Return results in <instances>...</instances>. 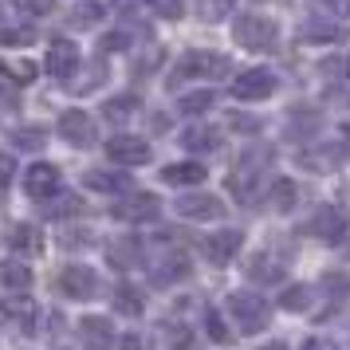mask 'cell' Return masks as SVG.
<instances>
[{
    "mask_svg": "<svg viewBox=\"0 0 350 350\" xmlns=\"http://www.w3.org/2000/svg\"><path fill=\"white\" fill-rule=\"evenodd\" d=\"M228 126H244V134H256L260 122L256 118H244V114H228Z\"/></svg>",
    "mask_w": 350,
    "mask_h": 350,
    "instance_id": "f6af8a7d",
    "label": "cell"
},
{
    "mask_svg": "<svg viewBox=\"0 0 350 350\" xmlns=\"http://www.w3.org/2000/svg\"><path fill=\"white\" fill-rule=\"evenodd\" d=\"M158 213H161V201L154 193H142V189L126 193V197L114 201V208H111V217L122 221V224H146V221H154Z\"/></svg>",
    "mask_w": 350,
    "mask_h": 350,
    "instance_id": "8992f818",
    "label": "cell"
},
{
    "mask_svg": "<svg viewBox=\"0 0 350 350\" xmlns=\"http://www.w3.org/2000/svg\"><path fill=\"white\" fill-rule=\"evenodd\" d=\"M323 8L331 16H350V0H323Z\"/></svg>",
    "mask_w": 350,
    "mask_h": 350,
    "instance_id": "bcb514c9",
    "label": "cell"
},
{
    "mask_svg": "<svg viewBox=\"0 0 350 350\" xmlns=\"http://www.w3.org/2000/svg\"><path fill=\"white\" fill-rule=\"evenodd\" d=\"M0 79L28 87V83L40 79V64H32V59H0Z\"/></svg>",
    "mask_w": 350,
    "mask_h": 350,
    "instance_id": "484cf974",
    "label": "cell"
},
{
    "mask_svg": "<svg viewBox=\"0 0 350 350\" xmlns=\"http://www.w3.org/2000/svg\"><path fill=\"white\" fill-rule=\"evenodd\" d=\"M295 201H299V189H295L291 177H275V181L268 185V205L275 208V213H287Z\"/></svg>",
    "mask_w": 350,
    "mask_h": 350,
    "instance_id": "83f0119b",
    "label": "cell"
},
{
    "mask_svg": "<svg viewBox=\"0 0 350 350\" xmlns=\"http://www.w3.org/2000/svg\"><path fill=\"white\" fill-rule=\"evenodd\" d=\"M205 331H208V338H213V342H228V338H232V334H228V327H224V319L217 315V311H205Z\"/></svg>",
    "mask_w": 350,
    "mask_h": 350,
    "instance_id": "60d3db41",
    "label": "cell"
},
{
    "mask_svg": "<svg viewBox=\"0 0 350 350\" xmlns=\"http://www.w3.org/2000/svg\"><path fill=\"white\" fill-rule=\"evenodd\" d=\"M114 311H118V315H126V319H138L146 311V299H142V291H138V287L134 284H118L114 287Z\"/></svg>",
    "mask_w": 350,
    "mask_h": 350,
    "instance_id": "d4e9b609",
    "label": "cell"
},
{
    "mask_svg": "<svg viewBox=\"0 0 350 350\" xmlns=\"http://www.w3.org/2000/svg\"><path fill=\"white\" fill-rule=\"evenodd\" d=\"M228 71H232V59L221 55V51H185L177 59L170 83L177 87V83H185V79H224Z\"/></svg>",
    "mask_w": 350,
    "mask_h": 350,
    "instance_id": "7a4b0ae2",
    "label": "cell"
},
{
    "mask_svg": "<svg viewBox=\"0 0 350 350\" xmlns=\"http://www.w3.org/2000/svg\"><path fill=\"white\" fill-rule=\"evenodd\" d=\"M307 232L319 240H327V244H334V240L347 237V213L338 205H323L311 213V221H307Z\"/></svg>",
    "mask_w": 350,
    "mask_h": 350,
    "instance_id": "7c38bea8",
    "label": "cell"
},
{
    "mask_svg": "<svg viewBox=\"0 0 350 350\" xmlns=\"http://www.w3.org/2000/svg\"><path fill=\"white\" fill-rule=\"evenodd\" d=\"M44 205V217H51V221H67V217H83L87 213V201H83L79 193H51L48 201H40Z\"/></svg>",
    "mask_w": 350,
    "mask_h": 350,
    "instance_id": "ac0fdd59",
    "label": "cell"
},
{
    "mask_svg": "<svg viewBox=\"0 0 350 350\" xmlns=\"http://www.w3.org/2000/svg\"><path fill=\"white\" fill-rule=\"evenodd\" d=\"M271 95H275V75L268 67H248L232 79V98H240V103H260Z\"/></svg>",
    "mask_w": 350,
    "mask_h": 350,
    "instance_id": "52a82bcc",
    "label": "cell"
},
{
    "mask_svg": "<svg viewBox=\"0 0 350 350\" xmlns=\"http://www.w3.org/2000/svg\"><path fill=\"white\" fill-rule=\"evenodd\" d=\"M189 256L185 252H161V256H154V264H150V280L158 287H170V284H177V280H185L189 275Z\"/></svg>",
    "mask_w": 350,
    "mask_h": 350,
    "instance_id": "2e32d148",
    "label": "cell"
},
{
    "mask_svg": "<svg viewBox=\"0 0 350 350\" xmlns=\"http://www.w3.org/2000/svg\"><path fill=\"white\" fill-rule=\"evenodd\" d=\"M8 248L16 256H40L44 252V232H40L36 224H16V228L8 232Z\"/></svg>",
    "mask_w": 350,
    "mask_h": 350,
    "instance_id": "ffe728a7",
    "label": "cell"
},
{
    "mask_svg": "<svg viewBox=\"0 0 350 350\" xmlns=\"http://www.w3.org/2000/svg\"><path fill=\"white\" fill-rule=\"evenodd\" d=\"M232 12V0H205L201 4V20H224Z\"/></svg>",
    "mask_w": 350,
    "mask_h": 350,
    "instance_id": "7bdbcfd3",
    "label": "cell"
},
{
    "mask_svg": "<svg viewBox=\"0 0 350 350\" xmlns=\"http://www.w3.org/2000/svg\"><path fill=\"white\" fill-rule=\"evenodd\" d=\"M268 158L271 150H248L244 158L237 161V170L228 174V193L237 197L240 205H256V193H260V174L268 170Z\"/></svg>",
    "mask_w": 350,
    "mask_h": 350,
    "instance_id": "6da1fadb",
    "label": "cell"
},
{
    "mask_svg": "<svg viewBox=\"0 0 350 350\" xmlns=\"http://www.w3.org/2000/svg\"><path fill=\"white\" fill-rule=\"evenodd\" d=\"M8 4H12V8H16L20 16H48L51 8H55V0H8Z\"/></svg>",
    "mask_w": 350,
    "mask_h": 350,
    "instance_id": "74e56055",
    "label": "cell"
},
{
    "mask_svg": "<svg viewBox=\"0 0 350 350\" xmlns=\"http://www.w3.org/2000/svg\"><path fill=\"white\" fill-rule=\"evenodd\" d=\"M12 142H16V150H44L48 134L40 126H20V130H12Z\"/></svg>",
    "mask_w": 350,
    "mask_h": 350,
    "instance_id": "d6a6232c",
    "label": "cell"
},
{
    "mask_svg": "<svg viewBox=\"0 0 350 350\" xmlns=\"http://www.w3.org/2000/svg\"><path fill=\"white\" fill-rule=\"evenodd\" d=\"M248 275L260 280V284L264 280H280V264H271L268 256H256V260H248Z\"/></svg>",
    "mask_w": 350,
    "mask_h": 350,
    "instance_id": "8d00e7d4",
    "label": "cell"
},
{
    "mask_svg": "<svg viewBox=\"0 0 350 350\" xmlns=\"http://www.w3.org/2000/svg\"><path fill=\"white\" fill-rule=\"evenodd\" d=\"M165 338H170V347H174V350H197V338H193V331H189V327H181V323L165 327Z\"/></svg>",
    "mask_w": 350,
    "mask_h": 350,
    "instance_id": "f35d334b",
    "label": "cell"
},
{
    "mask_svg": "<svg viewBox=\"0 0 350 350\" xmlns=\"http://www.w3.org/2000/svg\"><path fill=\"white\" fill-rule=\"evenodd\" d=\"M55 287H59V295L64 299H75V303H87L98 295V275L87 264H71V268L59 271V280H55Z\"/></svg>",
    "mask_w": 350,
    "mask_h": 350,
    "instance_id": "5b68a950",
    "label": "cell"
},
{
    "mask_svg": "<svg viewBox=\"0 0 350 350\" xmlns=\"http://www.w3.org/2000/svg\"><path fill=\"white\" fill-rule=\"evenodd\" d=\"M323 287L331 295H350V271H323Z\"/></svg>",
    "mask_w": 350,
    "mask_h": 350,
    "instance_id": "ab89813d",
    "label": "cell"
},
{
    "mask_svg": "<svg viewBox=\"0 0 350 350\" xmlns=\"http://www.w3.org/2000/svg\"><path fill=\"white\" fill-rule=\"evenodd\" d=\"M315 303V291L307 284H291V287H284V295H280V307L284 311H307Z\"/></svg>",
    "mask_w": 350,
    "mask_h": 350,
    "instance_id": "4dcf8cb0",
    "label": "cell"
},
{
    "mask_svg": "<svg viewBox=\"0 0 350 350\" xmlns=\"http://www.w3.org/2000/svg\"><path fill=\"white\" fill-rule=\"evenodd\" d=\"M118 347H122V350H142V338H138V334H126Z\"/></svg>",
    "mask_w": 350,
    "mask_h": 350,
    "instance_id": "c3c4849f",
    "label": "cell"
},
{
    "mask_svg": "<svg viewBox=\"0 0 350 350\" xmlns=\"http://www.w3.org/2000/svg\"><path fill=\"white\" fill-rule=\"evenodd\" d=\"M12 174H16V161L8 158V154H0V193L8 189V181H12Z\"/></svg>",
    "mask_w": 350,
    "mask_h": 350,
    "instance_id": "ee69618b",
    "label": "cell"
},
{
    "mask_svg": "<svg viewBox=\"0 0 350 350\" xmlns=\"http://www.w3.org/2000/svg\"><path fill=\"white\" fill-rule=\"evenodd\" d=\"M260 350H287L284 342H268V347H260Z\"/></svg>",
    "mask_w": 350,
    "mask_h": 350,
    "instance_id": "f907efd6",
    "label": "cell"
},
{
    "mask_svg": "<svg viewBox=\"0 0 350 350\" xmlns=\"http://www.w3.org/2000/svg\"><path fill=\"white\" fill-rule=\"evenodd\" d=\"M44 71L67 83L71 75H75V71H79V48H75L71 40H51V44H48V64H44Z\"/></svg>",
    "mask_w": 350,
    "mask_h": 350,
    "instance_id": "5bb4252c",
    "label": "cell"
},
{
    "mask_svg": "<svg viewBox=\"0 0 350 350\" xmlns=\"http://www.w3.org/2000/svg\"><path fill=\"white\" fill-rule=\"evenodd\" d=\"M107 4H111V8H126L130 0H107Z\"/></svg>",
    "mask_w": 350,
    "mask_h": 350,
    "instance_id": "681fc988",
    "label": "cell"
},
{
    "mask_svg": "<svg viewBox=\"0 0 350 350\" xmlns=\"http://www.w3.org/2000/svg\"><path fill=\"white\" fill-rule=\"evenodd\" d=\"M240 244H244V232L240 228H221V232H213V237L201 240V252H205V260L213 268H224L240 252Z\"/></svg>",
    "mask_w": 350,
    "mask_h": 350,
    "instance_id": "30bf717a",
    "label": "cell"
},
{
    "mask_svg": "<svg viewBox=\"0 0 350 350\" xmlns=\"http://www.w3.org/2000/svg\"><path fill=\"white\" fill-rule=\"evenodd\" d=\"M36 32L32 28H0V48H32Z\"/></svg>",
    "mask_w": 350,
    "mask_h": 350,
    "instance_id": "e575fe53",
    "label": "cell"
},
{
    "mask_svg": "<svg viewBox=\"0 0 350 350\" xmlns=\"http://www.w3.org/2000/svg\"><path fill=\"white\" fill-rule=\"evenodd\" d=\"M107 8H111L107 0H79V4H71L67 24H71V28H95V24H103Z\"/></svg>",
    "mask_w": 350,
    "mask_h": 350,
    "instance_id": "7402d4cb",
    "label": "cell"
},
{
    "mask_svg": "<svg viewBox=\"0 0 350 350\" xmlns=\"http://www.w3.org/2000/svg\"><path fill=\"white\" fill-rule=\"evenodd\" d=\"M79 342L87 350H111L114 347V323L103 315H83L79 319Z\"/></svg>",
    "mask_w": 350,
    "mask_h": 350,
    "instance_id": "e0dca14e",
    "label": "cell"
},
{
    "mask_svg": "<svg viewBox=\"0 0 350 350\" xmlns=\"http://www.w3.org/2000/svg\"><path fill=\"white\" fill-rule=\"evenodd\" d=\"M208 177V170L201 161H177V165H165L161 170V181L165 185H201Z\"/></svg>",
    "mask_w": 350,
    "mask_h": 350,
    "instance_id": "cb8c5ba5",
    "label": "cell"
},
{
    "mask_svg": "<svg viewBox=\"0 0 350 350\" xmlns=\"http://www.w3.org/2000/svg\"><path fill=\"white\" fill-rule=\"evenodd\" d=\"M107 260H111V268H134L138 264V244L134 240H111L107 244Z\"/></svg>",
    "mask_w": 350,
    "mask_h": 350,
    "instance_id": "f546056e",
    "label": "cell"
},
{
    "mask_svg": "<svg viewBox=\"0 0 350 350\" xmlns=\"http://www.w3.org/2000/svg\"><path fill=\"white\" fill-rule=\"evenodd\" d=\"M0 287H4L8 295H28V287H32V268H28L24 260H4V264H0Z\"/></svg>",
    "mask_w": 350,
    "mask_h": 350,
    "instance_id": "d6986e66",
    "label": "cell"
},
{
    "mask_svg": "<svg viewBox=\"0 0 350 350\" xmlns=\"http://www.w3.org/2000/svg\"><path fill=\"white\" fill-rule=\"evenodd\" d=\"M64 189V177L59 170L51 165V161H32L28 165V174H24V193L32 197V201H48L51 193Z\"/></svg>",
    "mask_w": 350,
    "mask_h": 350,
    "instance_id": "ba28073f",
    "label": "cell"
},
{
    "mask_svg": "<svg viewBox=\"0 0 350 350\" xmlns=\"http://www.w3.org/2000/svg\"><path fill=\"white\" fill-rule=\"evenodd\" d=\"M83 185L91 193L126 197V193H134V177H130L126 170H87V174H83Z\"/></svg>",
    "mask_w": 350,
    "mask_h": 350,
    "instance_id": "4fadbf2b",
    "label": "cell"
},
{
    "mask_svg": "<svg viewBox=\"0 0 350 350\" xmlns=\"http://www.w3.org/2000/svg\"><path fill=\"white\" fill-rule=\"evenodd\" d=\"M213 103H217L213 91H189L177 107H181V114H205V111H213Z\"/></svg>",
    "mask_w": 350,
    "mask_h": 350,
    "instance_id": "836d02e7",
    "label": "cell"
},
{
    "mask_svg": "<svg viewBox=\"0 0 350 350\" xmlns=\"http://www.w3.org/2000/svg\"><path fill=\"white\" fill-rule=\"evenodd\" d=\"M134 111H138V95L107 98V107H103V114H107L111 122H126V118H134Z\"/></svg>",
    "mask_w": 350,
    "mask_h": 350,
    "instance_id": "1f68e13d",
    "label": "cell"
},
{
    "mask_svg": "<svg viewBox=\"0 0 350 350\" xmlns=\"http://www.w3.org/2000/svg\"><path fill=\"white\" fill-rule=\"evenodd\" d=\"M177 213L189 217V221H221L224 201L217 193H181L177 197Z\"/></svg>",
    "mask_w": 350,
    "mask_h": 350,
    "instance_id": "8fae6325",
    "label": "cell"
},
{
    "mask_svg": "<svg viewBox=\"0 0 350 350\" xmlns=\"http://www.w3.org/2000/svg\"><path fill=\"white\" fill-rule=\"evenodd\" d=\"M0 315H8V307H4V303H0Z\"/></svg>",
    "mask_w": 350,
    "mask_h": 350,
    "instance_id": "816d5d0a",
    "label": "cell"
},
{
    "mask_svg": "<svg viewBox=\"0 0 350 350\" xmlns=\"http://www.w3.org/2000/svg\"><path fill=\"white\" fill-rule=\"evenodd\" d=\"M111 79V71H107V64H91L87 71H83L79 79L71 75L67 79V87H71V95H87V91H95V87H103V83Z\"/></svg>",
    "mask_w": 350,
    "mask_h": 350,
    "instance_id": "f1b7e54d",
    "label": "cell"
},
{
    "mask_svg": "<svg viewBox=\"0 0 350 350\" xmlns=\"http://www.w3.org/2000/svg\"><path fill=\"white\" fill-rule=\"evenodd\" d=\"M338 161H342V146H323V150H303L299 154V165L311 174H331V170H338Z\"/></svg>",
    "mask_w": 350,
    "mask_h": 350,
    "instance_id": "44dd1931",
    "label": "cell"
},
{
    "mask_svg": "<svg viewBox=\"0 0 350 350\" xmlns=\"http://www.w3.org/2000/svg\"><path fill=\"white\" fill-rule=\"evenodd\" d=\"M130 44H134L130 32H107L103 40H98V51H126Z\"/></svg>",
    "mask_w": 350,
    "mask_h": 350,
    "instance_id": "b9f144b4",
    "label": "cell"
},
{
    "mask_svg": "<svg viewBox=\"0 0 350 350\" xmlns=\"http://www.w3.org/2000/svg\"><path fill=\"white\" fill-rule=\"evenodd\" d=\"M303 350H338L331 342V338H307V342H303Z\"/></svg>",
    "mask_w": 350,
    "mask_h": 350,
    "instance_id": "7dc6e473",
    "label": "cell"
},
{
    "mask_svg": "<svg viewBox=\"0 0 350 350\" xmlns=\"http://www.w3.org/2000/svg\"><path fill=\"white\" fill-rule=\"evenodd\" d=\"M150 4V12L161 20H181L185 16V0H146Z\"/></svg>",
    "mask_w": 350,
    "mask_h": 350,
    "instance_id": "d590c367",
    "label": "cell"
},
{
    "mask_svg": "<svg viewBox=\"0 0 350 350\" xmlns=\"http://www.w3.org/2000/svg\"><path fill=\"white\" fill-rule=\"evenodd\" d=\"M181 146L189 154H213L221 146V130L217 126H189V130H181Z\"/></svg>",
    "mask_w": 350,
    "mask_h": 350,
    "instance_id": "603a6c76",
    "label": "cell"
},
{
    "mask_svg": "<svg viewBox=\"0 0 350 350\" xmlns=\"http://www.w3.org/2000/svg\"><path fill=\"white\" fill-rule=\"evenodd\" d=\"M299 36L303 40H307V44H338V40H342V28H338V24H331V20H307V24H303L299 28Z\"/></svg>",
    "mask_w": 350,
    "mask_h": 350,
    "instance_id": "4316f807",
    "label": "cell"
},
{
    "mask_svg": "<svg viewBox=\"0 0 350 350\" xmlns=\"http://www.w3.org/2000/svg\"><path fill=\"white\" fill-rule=\"evenodd\" d=\"M347 260H350V252H347Z\"/></svg>",
    "mask_w": 350,
    "mask_h": 350,
    "instance_id": "f5cc1de1",
    "label": "cell"
},
{
    "mask_svg": "<svg viewBox=\"0 0 350 350\" xmlns=\"http://www.w3.org/2000/svg\"><path fill=\"white\" fill-rule=\"evenodd\" d=\"M224 307H228V315L237 319L240 334H260L271 323V307L260 291H232Z\"/></svg>",
    "mask_w": 350,
    "mask_h": 350,
    "instance_id": "277c9868",
    "label": "cell"
},
{
    "mask_svg": "<svg viewBox=\"0 0 350 350\" xmlns=\"http://www.w3.org/2000/svg\"><path fill=\"white\" fill-rule=\"evenodd\" d=\"M107 158L118 161V165H146L150 161V142L134 138V134H118V138L107 142Z\"/></svg>",
    "mask_w": 350,
    "mask_h": 350,
    "instance_id": "9a60e30c",
    "label": "cell"
},
{
    "mask_svg": "<svg viewBox=\"0 0 350 350\" xmlns=\"http://www.w3.org/2000/svg\"><path fill=\"white\" fill-rule=\"evenodd\" d=\"M59 138L71 142L75 150H87V146H95L98 130H95V118L87 111H64L59 114Z\"/></svg>",
    "mask_w": 350,
    "mask_h": 350,
    "instance_id": "9c48e42d",
    "label": "cell"
},
{
    "mask_svg": "<svg viewBox=\"0 0 350 350\" xmlns=\"http://www.w3.org/2000/svg\"><path fill=\"white\" fill-rule=\"evenodd\" d=\"M232 36H237V44L244 51H275L280 48V24L271 16H260V12H248V16H240L232 24Z\"/></svg>",
    "mask_w": 350,
    "mask_h": 350,
    "instance_id": "3957f363",
    "label": "cell"
}]
</instances>
